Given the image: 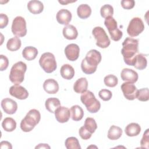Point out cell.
<instances>
[{
    "label": "cell",
    "mask_w": 149,
    "mask_h": 149,
    "mask_svg": "<svg viewBox=\"0 0 149 149\" xmlns=\"http://www.w3.org/2000/svg\"><path fill=\"white\" fill-rule=\"evenodd\" d=\"M139 52V41L130 37H127L122 43L121 53L124 62L129 66H133L134 59Z\"/></svg>",
    "instance_id": "obj_1"
},
{
    "label": "cell",
    "mask_w": 149,
    "mask_h": 149,
    "mask_svg": "<svg viewBox=\"0 0 149 149\" xmlns=\"http://www.w3.org/2000/svg\"><path fill=\"white\" fill-rule=\"evenodd\" d=\"M101 54L99 51L96 49H91L81 61L82 71L87 74L94 73L97 70L98 65L101 62Z\"/></svg>",
    "instance_id": "obj_2"
},
{
    "label": "cell",
    "mask_w": 149,
    "mask_h": 149,
    "mask_svg": "<svg viewBox=\"0 0 149 149\" xmlns=\"http://www.w3.org/2000/svg\"><path fill=\"white\" fill-rule=\"evenodd\" d=\"M41 119V114L37 109H32L26 114L20 122V128L24 132L31 131L39 123Z\"/></svg>",
    "instance_id": "obj_3"
},
{
    "label": "cell",
    "mask_w": 149,
    "mask_h": 149,
    "mask_svg": "<svg viewBox=\"0 0 149 149\" xmlns=\"http://www.w3.org/2000/svg\"><path fill=\"white\" fill-rule=\"evenodd\" d=\"M27 70L26 64L22 61L15 63L12 67L9 73V80L15 84H19L24 79V73Z\"/></svg>",
    "instance_id": "obj_4"
},
{
    "label": "cell",
    "mask_w": 149,
    "mask_h": 149,
    "mask_svg": "<svg viewBox=\"0 0 149 149\" xmlns=\"http://www.w3.org/2000/svg\"><path fill=\"white\" fill-rule=\"evenodd\" d=\"M80 100L90 113H96L101 108L100 101L96 99L94 94L91 91L87 90L83 93L80 96Z\"/></svg>",
    "instance_id": "obj_5"
},
{
    "label": "cell",
    "mask_w": 149,
    "mask_h": 149,
    "mask_svg": "<svg viewBox=\"0 0 149 149\" xmlns=\"http://www.w3.org/2000/svg\"><path fill=\"white\" fill-rule=\"evenodd\" d=\"M41 68L47 73H51L56 69V62L55 56L51 52L42 54L39 59Z\"/></svg>",
    "instance_id": "obj_6"
},
{
    "label": "cell",
    "mask_w": 149,
    "mask_h": 149,
    "mask_svg": "<svg viewBox=\"0 0 149 149\" xmlns=\"http://www.w3.org/2000/svg\"><path fill=\"white\" fill-rule=\"evenodd\" d=\"M104 24L107 28L112 40L118 41L120 40L123 36V33L118 28L117 22L112 16H109L105 18Z\"/></svg>",
    "instance_id": "obj_7"
},
{
    "label": "cell",
    "mask_w": 149,
    "mask_h": 149,
    "mask_svg": "<svg viewBox=\"0 0 149 149\" xmlns=\"http://www.w3.org/2000/svg\"><path fill=\"white\" fill-rule=\"evenodd\" d=\"M92 34L96 40V45L101 48H106L111 44L110 40L104 29L100 26L95 27L92 30Z\"/></svg>",
    "instance_id": "obj_8"
},
{
    "label": "cell",
    "mask_w": 149,
    "mask_h": 149,
    "mask_svg": "<svg viewBox=\"0 0 149 149\" xmlns=\"http://www.w3.org/2000/svg\"><path fill=\"white\" fill-rule=\"evenodd\" d=\"M12 33L18 37H23L27 34L26 22L24 17L16 16L12 22L11 27Z\"/></svg>",
    "instance_id": "obj_9"
},
{
    "label": "cell",
    "mask_w": 149,
    "mask_h": 149,
    "mask_svg": "<svg viewBox=\"0 0 149 149\" xmlns=\"http://www.w3.org/2000/svg\"><path fill=\"white\" fill-rule=\"evenodd\" d=\"M144 30V24L141 18L133 17L129 22L127 28V33L130 37H136Z\"/></svg>",
    "instance_id": "obj_10"
},
{
    "label": "cell",
    "mask_w": 149,
    "mask_h": 149,
    "mask_svg": "<svg viewBox=\"0 0 149 149\" xmlns=\"http://www.w3.org/2000/svg\"><path fill=\"white\" fill-rule=\"evenodd\" d=\"M121 90L125 97L129 100H133L136 98L137 88L133 83L125 82L121 85Z\"/></svg>",
    "instance_id": "obj_11"
},
{
    "label": "cell",
    "mask_w": 149,
    "mask_h": 149,
    "mask_svg": "<svg viewBox=\"0 0 149 149\" xmlns=\"http://www.w3.org/2000/svg\"><path fill=\"white\" fill-rule=\"evenodd\" d=\"M9 92L12 96L19 100H25L29 96L27 90L19 84H15L11 86L9 88Z\"/></svg>",
    "instance_id": "obj_12"
},
{
    "label": "cell",
    "mask_w": 149,
    "mask_h": 149,
    "mask_svg": "<svg viewBox=\"0 0 149 149\" xmlns=\"http://www.w3.org/2000/svg\"><path fill=\"white\" fill-rule=\"evenodd\" d=\"M65 54L68 59L70 61H74L77 60L79 56V47L73 43L68 44L65 48Z\"/></svg>",
    "instance_id": "obj_13"
},
{
    "label": "cell",
    "mask_w": 149,
    "mask_h": 149,
    "mask_svg": "<svg viewBox=\"0 0 149 149\" xmlns=\"http://www.w3.org/2000/svg\"><path fill=\"white\" fill-rule=\"evenodd\" d=\"M1 107L5 113L12 115L16 112L17 104L13 100L9 98H5L1 101Z\"/></svg>",
    "instance_id": "obj_14"
},
{
    "label": "cell",
    "mask_w": 149,
    "mask_h": 149,
    "mask_svg": "<svg viewBox=\"0 0 149 149\" xmlns=\"http://www.w3.org/2000/svg\"><path fill=\"white\" fill-rule=\"evenodd\" d=\"M54 113L56 120L62 123L67 122L70 117V109L65 107L60 106L56 109Z\"/></svg>",
    "instance_id": "obj_15"
},
{
    "label": "cell",
    "mask_w": 149,
    "mask_h": 149,
    "mask_svg": "<svg viewBox=\"0 0 149 149\" xmlns=\"http://www.w3.org/2000/svg\"><path fill=\"white\" fill-rule=\"evenodd\" d=\"M120 77L122 80L131 83H136L139 78L138 73L133 69L124 68L120 73Z\"/></svg>",
    "instance_id": "obj_16"
},
{
    "label": "cell",
    "mask_w": 149,
    "mask_h": 149,
    "mask_svg": "<svg viewBox=\"0 0 149 149\" xmlns=\"http://www.w3.org/2000/svg\"><path fill=\"white\" fill-rule=\"evenodd\" d=\"M72 15L71 12L66 9H62L59 10L56 16L57 22L63 25H68L69 23L71 21Z\"/></svg>",
    "instance_id": "obj_17"
},
{
    "label": "cell",
    "mask_w": 149,
    "mask_h": 149,
    "mask_svg": "<svg viewBox=\"0 0 149 149\" xmlns=\"http://www.w3.org/2000/svg\"><path fill=\"white\" fill-rule=\"evenodd\" d=\"M43 88L49 94H56L59 90V84L57 81L53 79H48L43 83Z\"/></svg>",
    "instance_id": "obj_18"
},
{
    "label": "cell",
    "mask_w": 149,
    "mask_h": 149,
    "mask_svg": "<svg viewBox=\"0 0 149 149\" xmlns=\"http://www.w3.org/2000/svg\"><path fill=\"white\" fill-rule=\"evenodd\" d=\"M27 9L33 14H40L43 11L44 5L40 1L32 0L28 2Z\"/></svg>",
    "instance_id": "obj_19"
},
{
    "label": "cell",
    "mask_w": 149,
    "mask_h": 149,
    "mask_svg": "<svg viewBox=\"0 0 149 149\" xmlns=\"http://www.w3.org/2000/svg\"><path fill=\"white\" fill-rule=\"evenodd\" d=\"M62 33L65 38L70 40L76 39L78 36L76 28L72 24H68L65 26L63 29Z\"/></svg>",
    "instance_id": "obj_20"
},
{
    "label": "cell",
    "mask_w": 149,
    "mask_h": 149,
    "mask_svg": "<svg viewBox=\"0 0 149 149\" xmlns=\"http://www.w3.org/2000/svg\"><path fill=\"white\" fill-rule=\"evenodd\" d=\"M88 81L86 77L78 79L73 84V90L76 93H83L87 91Z\"/></svg>",
    "instance_id": "obj_21"
},
{
    "label": "cell",
    "mask_w": 149,
    "mask_h": 149,
    "mask_svg": "<svg viewBox=\"0 0 149 149\" xmlns=\"http://www.w3.org/2000/svg\"><path fill=\"white\" fill-rule=\"evenodd\" d=\"M45 106L47 110H48L49 112L55 113L56 109L61 106V102L57 98H48L45 101Z\"/></svg>",
    "instance_id": "obj_22"
},
{
    "label": "cell",
    "mask_w": 149,
    "mask_h": 149,
    "mask_svg": "<svg viewBox=\"0 0 149 149\" xmlns=\"http://www.w3.org/2000/svg\"><path fill=\"white\" fill-rule=\"evenodd\" d=\"M61 76L66 80L72 79L74 75V70L69 64H64L60 69Z\"/></svg>",
    "instance_id": "obj_23"
},
{
    "label": "cell",
    "mask_w": 149,
    "mask_h": 149,
    "mask_svg": "<svg viewBox=\"0 0 149 149\" xmlns=\"http://www.w3.org/2000/svg\"><path fill=\"white\" fill-rule=\"evenodd\" d=\"M125 132L127 136H136L140 134L141 132V127L137 123H130L126 126Z\"/></svg>",
    "instance_id": "obj_24"
},
{
    "label": "cell",
    "mask_w": 149,
    "mask_h": 149,
    "mask_svg": "<svg viewBox=\"0 0 149 149\" xmlns=\"http://www.w3.org/2000/svg\"><path fill=\"white\" fill-rule=\"evenodd\" d=\"M38 54V50L36 47L28 46L25 47L22 51L23 57L27 61L34 59Z\"/></svg>",
    "instance_id": "obj_25"
},
{
    "label": "cell",
    "mask_w": 149,
    "mask_h": 149,
    "mask_svg": "<svg viewBox=\"0 0 149 149\" xmlns=\"http://www.w3.org/2000/svg\"><path fill=\"white\" fill-rule=\"evenodd\" d=\"M71 118L74 121L80 120L84 116V111L81 107L78 105H73L70 109Z\"/></svg>",
    "instance_id": "obj_26"
},
{
    "label": "cell",
    "mask_w": 149,
    "mask_h": 149,
    "mask_svg": "<svg viewBox=\"0 0 149 149\" xmlns=\"http://www.w3.org/2000/svg\"><path fill=\"white\" fill-rule=\"evenodd\" d=\"M77 14L80 19H87L91 14V9L87 4H81L77 7Z\"/></svg>",
    "instance_id": "obj_27"
},
{
    "label": "cell",
    "mask_w": 149,
    "mask_h": 149,
    "mask_svg": "<svg viewBox=\"0 0 149 149\" xmlns=\"http://www.w3.org/2000/svg\"><path fill=\"white\" fill-rule=\"evenodd\" d=\"M147 65V61L145 55L143 54H138L135 57L133 66L139 70H143Z\"/></svg>",
    "instance_id": "obj_28"
},
{
    "label": "cell",
    "mask_w": 149,
    "mask_h": 149,
    "mask_svg": "<svg viewBox=\"0 0 149 149\" xmlns=\"http://www.w3.org/2000/svg\"><path fill=\"white\" fill-rule=\"evenodd\" d=\"M122 134V129L117 126L112 125L110 127L108 132V138L112 140L119 139Z\"/></svg>",
    "instance_id": "obj_29"
},
{
    "label": "cell",
    "mask_w": 149,
    "mask_h": 149,
    "mask_svg": "<svg viewBox=\"0 0 149 149\" xmlns=\"http://www.w3.org/2000/svg\"><path fill=\"white\" fill-rule=\"evenodd\" d=\"M2 126L5 131L11 132L16 129V122L12 118L7 117L3 120L2 122Z\"/></svg>",
    "instance_id": "obj_30"
},
{
    "label": "cell",
    "mask_w": 149,
    "mask_h": 149,
    "mask_svg": "<svg viewBox=\"0 0 149 149\" xmlns=\"http://www.w3.org/2000/svg\"><path fill=\"white\" fill-rule=\"evenodd\" d=\"M21 40L18 37H15L8 40L6 43V48L10 51H16L21 47Z\"/></svg>",
    "instance_id": "obj_31"
},
{
    "label": "cell",
    "mask_w": 149,
    "mask_h": 149,
    "mask_svg": "<svg viewBox=\"0 0 149 149\" xmlns=\"http://www.w3.org/2000/svg\"><path fill=\"white\" fill-rule=\"evenodd\" d=\"M65 145L67 149H81L78 139L74 137L67 138L65 140Z\"/></svg>",
    "instance_id": "obj_32"
},
{
    "label": "cell",
    "mask_w": 149,
    "mask_h": 149,
    "mask_svg": "<svg viewBox=\"0 0 149 149\" xmlns=\"http://www.w3.org/2000/svg\"><path fill=\"white\" fill-rule=\"evenodd\" d=\"M84 126L91 134L94 133L97 128V125L95 119L90 117L87 118L86 119Z\"/></svg>",
    "instance_id": "obj_33"
},
{
    "label": "cell",
    "mask_w": 149,
    "mask_h": 149,
    "mask_svg": "<svg viewBox=\"0 0 149 149\" xmlns=\"http://www.w3.org/2000/svg\"><path fill=\"white\" fill-rule=\"evenodd\" d=\"M104 82L106 86L114 87L118 84V77L113 74H108L104 77Z\"/></svg>",
    "instance_id": "obj_34"
},
{
    "label": "cell",
    "mask_w": 149,
    "mask_h": 149,
    "mask_svg": "<svg viewBox=\"0 0 149 149\" xmlns=\"http://www.w3.org/2000/svg\"><path fill=\"white\" fill-rule=\"evenodd\" d=\"M101 16L104 18H107L109 16H112L113 14V8L109 4L103 5L100 9Z\"/></svg>",
    "instance_id": "obj_35"
},
{
    "label": "cell",
    "mask_w": 149,
    "mask_h": 149,
    "mask_svg": "<svg viewBox=\"0 0 149 149\" xmlns=\"http://www.w3.org/2000/svg\"><path fill=\"white\" fill-rule=\"evenodd\" d=\"M136 98L140 101H147L149 100V90L148 88H143L137 90Z\"/></svg>",
    "instance_id": "obj_36"
},
{
    "label": "cell",
    "mask_w": 149,
    "mask_h": 149,
    "mask_svg": "<svg viewBox=\"0 0 149 149\" xmlns=\"http://www.w3.org/2000/svg\"><path fill=\"white\" fill-rule=\"evenodd\" d=\"M98 95L101 100L105 101H107L111 99L112 94V92L109 90L102 89L99 91Z\"/></svg>",
    "instance_id": "obj_37"
},
{
    "label": "cell",
    "mask_w": 149,
    "mask_h": 149,
    "mask_svg": "<svg viewBox=\"0 0 149 149\" xmlns=\"http://www.w3.org/2000/svg\"><path fill=\"white\" fill-rule=\"evenodd\" d=\"M141 148L148 149L149 148V129H147L144 133L142 139L140 141Z\"/></svg>",
    "instance_id": "obj_38"
},
{
    "label": "cell",
    "mask_w": 149,
    "mask_h": 149,
    "mask_svg": "<svg viewBox=\"0 0 149 149\" xmlns=\"http://www.w3.org/2000/svg\"><path fill=\"white\" fill-rule=\"evenodd\" d=\"M79 133L80 137L83 140L89 139L91 137V133L89 132L83 126L81 127L79 130Z\"/></svg>",
    "instance_id": "obj_39"
},
{
    "label": "cell",
    "mask_w": 149,
    "mask_h": 149,
    "mask_svg": "<svg viewBox=\"0 0 149 149\" xmlns=\"http://www.w3.org/2000/svg\"><path fill=\"white\" fill-rule=\"evenodd\" d=\"M121 5L123 9H131L135 5V1L134 0H122L120 2Z\"/></svg>",
    "instance_id": "obj_40"
},
{
    "label": "cell",
    "mask_w": 149,
    "mask_h": 149,
    "mask_svg": "<svg viewBox=\"0 0 149 149\" xmlns=\"http://www.w3.org/2000/svg\"><path fill=\"white\" fill-rule=\"evenodd\" d=\"M0 58H1V66H0V70L1 71H3L6 70L9 65V60L8 58L3 55H0Z\"/></svg>",
    "instance_id": "obj_41"
},
{
    "label": "cell",
    "mask_w": 149,
    "mask_h": 149,
    "mask_svg": "<svg viewBox=\"0 0 149 149\" xmlns=\"http://www.w3.org/2000/svg\"><path fill=\"white\" fill-rule=\"evenodd\" d=\"M9 19L7 15L3 13H1L0 15V28H5L8 24Z\"/></svg>",
    "instance_id": "obj_42"
},
{
    "label": "cell",
    "mask_w": 149,
    "mask_h": 149,
    "mask_svg": "<svg viewBox=\"0 0 149 149\" xmlns=\"http://www.w3.org/2000/svg\"><path fill=\"white\" fill-rule=\"evenodd\" d=\"M0 148L1 149L3 148H8V149H12V146L10 143L7 141H2L0 143Z\"/></svg>",
    "instance_id": "obj_43"
},
{
    "label": "cell",
    "mask_w": 149,
    "mask_h": 149,
    "mask_svg": "<svg viewBox=\"0 0 149 149\" xmlns=\"http://www.w3.org/2000/svg\"><path fill=\"white\" fill-rule=\"evenodd\" d=\"M37 148H50V146L47 144H39L35 147Z\"/></svg>",
    "instance_id": "obj_44"
},
{
    "label": "cell",
    "mask_w": 149,
    "mask_h": 149,
    "mask_svg": "<svg viewBox=\"0 0 149 149\" xmlns=\"http://www.w3.org/2000/svg\"><path fill=\"white\" fill-rule=\"evenodd\" d=\"M76 1H69V0H63V1H60V0H59L58 1V2L60 3H61V4H62V5H67L68 3H72V2H76Z\"/></svg>",
    "instance_id": "obj_45"
}]
</instances>
